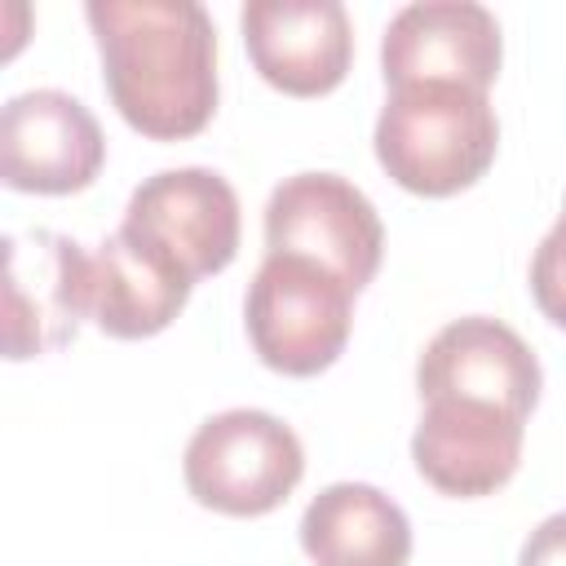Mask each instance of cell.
<instances>
[{
    "label": "cell",
    "instance_id": "cell-1",
    "mask_svg": "<svg viewBox=\"0 0 566 566\" xmlns=\"http://www.w3.org/2000/svg\"><path fill=\"white\" fill-rule=\"evenodd\" d=\"M115 111L146 137L177 142L217 111V27L195 0H88Z\"/></svg>",
    "mask_w": 566,
    "mask_h": 566
},
{
    "label": "cell",
    "instance_id": "cell-2",
    "mask_svg": "<svg viewBox=\"0 0 566 566\" xmlns=\"http://www.w3.org/2000/svg\"><path fill=\"white\" fill-rule=\"evenodd\" d=\"M500 124L482 88L402 84L389 88L376 119L380 168L416 195H455L495 159Z\"/></svg>",
    "mask_w": 566,
    "mask_h": 566
},
{
    "label": "cell",
    "instance_id": "cell-3",
    "mask_svg": "<svg viewBox=\"0 0 566 566\" xmlns=\"http://www.w3.org/2000/svg\"><path fill=\"white\" fill-rule=\"evenodd\" d=\"M243 323L256 358L283 376H314L336 363L354 323V287L296 252H265L248 283Z\"/></svg>",
    "mask_w": 566,
    "mask_h": 566
},
{
    "label": "cell",
    "instance_id": "cell-4",
    "mask_svg": "<svg viewBox=\"0 0 566 566\" xmlns=\"http://www.w3.org/2000/svg\"><path fill=\"white\" fill-rule=\"evenodd\" d=\"M181 473L199 504L230 517H256L292 495L305 473V451L279 416L230 407L190 433Z\"/></svg>",
    "mask_w": 566,
    "mask_h": 566
},
{
    "label": "cell",
    "instance_id": "cell-5",
    "mask_svg": "<svg viewBox=\"0 0 566 566\" xmlns=\"http://www.w3.org/2000/svg\"><path fill=\"white\" fill-rule=\"evenodd\" d=\"M265 248L310 256L358 292L380 270L385 226L371 199L340 172H296L265 203Z\"/></svg>",
    "mask_w": 566,
    "mask_h": 566
},
{
    "label": "cell",
    "instance_id": "cell-6",
    "mask_svg": "<svg viewBox=\"0 0 566 566\" xmlns=\"http://www.w3.org/2000/svg\"><path fill=\"white\" fill-rule=\"evenodd\" d=\"M4 354L35 358L66 345L93 314V256L71 234H4Z\"/></svg>",
    "mask_w": 566,
    "mask_h": 566
},
{
    "label": "cell",
    "instance_id": "cell-7",
    "mask_svg": "<svg viewBox=\"0 0 566 566\" xmlns=\"http://www.w3.org/2000/svg\"><path fill=\"white\" fill-rule=\"evenodd\" d=\"M500 22L473 0H411L402 4L380 40L385 84H464L482 88L500 71Z\"/></svg>",
    "mask_w": 566,
    "mask_h": 566
},
{
    "label": "cell",
    "instance_id": "cell-8",
    "mask_svg": "<svg viewBox=\"0 0 566 566\" xmlns=\"http://www.w3.org/2000/svg\"><path fill=\"white\" fill-rule=\"evenodd\" d=\"M106 159L93 111L62 88H31L0 111V177L13 190L71 195L84 190Z\"/></svg>",
    "mask_w": 566,
    "mask_h": 566
},
{
    "label": "cell",
    "instance_id": "cell-9",
    "mask_svg": "<svg viewBox=\"0 0 566 566\" xmlns=\"http://www.w3.org/2000/svg\"><path fill=\"white\" fill-rule=\"evenodd\" d=\"M119 226L164 248L190 279L217 274L239 252V195L212 168H164L133 190Z\"/></svg>",
    "mask_w": 566,
    "mask_h": 566
},
{
    "label": "cell",
    "instance_id": "cell-10",
    "mask_svg": "<svg viewBox=\"0 0 566 566\" xmlns=\"http://www.w3.org/2000/svg\"><path fill=\"white\" fill-rule=\"evenodd\" d=\"M239 27L261 80L292 97H318L349 71L354 27L340 0H248Z\"/></svg>",
    "mask_w": 566,
    "mask_h": 566
},
{
    "label": "cell",
    "instance_id": "cell-11",
    "mask_svg": "<svg viewBox=\"0 0 566 566\" xmlns=\"http://www.w3.org/2000/svg\"><path fill=\"white\" fill-rule=\"evenodd\" d=\"M526 416L478 398H424L411 460L442 495H491L517 473Z\"/></svg>",
    "mask_w": 566,
    "mask_h": 566
},
{
    "label": "cell",
    "instance_id": "cell-12",
    "mask_svg": "<svg viewBox=\"0 0 566 566\" xmlns=\"http://www.w3.org/2000/svg\"><path fill=\"white\" fill-rule=\"evenodd\" d=\"M420 398H478L531 416L539 398V358L500 318L469 314L433 332L416 363Z\"/></svg>",
    "mask_w": 566,
    "mask_h": 566
},
{
    "label": "cell",
    "instance_id": "cell-13",
    "mask_svg": "<svg viewBox=\"0 0 566 566\" xmlns=\"http://www.w3.org/2000/svg\"><path fill=\"white\" fill-rule=\"evenodd\" d=\"M190 283L195 279L164 248L119 226L93 256V318L119 340L155 336L181 314Z\"/></svg>",
    "mask_w": 566,
    "mask_h": 566
},
{
    "label": "cell",
    "instance_id": "cell-14",
    "mask_svg": "<svg viewBox=\"0 0 566 566\" xmlns=\"http://www.w3.org/2000/svg\"><path fill=\"white\" fill-rule=\"evenodd\" d=\"M301 548L314 566H407L411 522L385 491L332 482L301 517Z\"/></svg>",
    "mask_w": 566,
    "mask_h": 566
},
{
    "label": "cell",
    "instance_id": "cell-15",
    "mask_svg": "<svg viewBox=\"0 0 566 566\" xmlns=\"http://www.w3.org/2000/svg\"><path fill=\"white\" fill-rule=\"evenodd\" d=\"M531 296L548 323L566 327V212L557 217V226L539 239L531 256Z\"/></svg>",
    "mask_w": 566,
    "mask_h": 566
},
{
    "label": "cell",
    "instance_id": "cell-16",
    "mask_svg": "<svg viewBox=\"0 0 566 566\" xmlns=\"http://www.w3.org/2000/svg\"><path fill=\"white\" fill-rule=\"evenodd\" d=\"M517 566H566V513L544 517V522L526 535Z\"/></svg>",
    "mask_w": 566,
    "mask_h": 566
}]
</instances>
